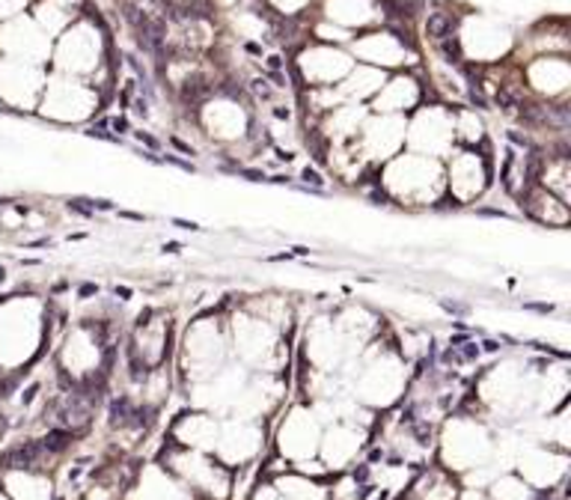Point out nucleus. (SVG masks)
<instances>
[{"label":"nucleus","instance_id":"f03ea898","mask_svg":"<svg viewBox=\"0 0 571 500\" xmlns=\"http://www.w3.org/2000/svg\"><path fill=\"white\" fill-rule=\"evenodd\" d=\"M455 18L452 15H446V12H435V15H429V21H425V33H429V39H435V42H441V39H446V36L455 33Z\"/></svg>","mask_w":571,"mask_h":500},{"label":"nucleus","instance_id":"2eb2a0df","mask_svg":"<svg viewBox=\"0 0 571 500\" xmlns=\"http://www.w3.org/2000/svg\"><path fill=\"white\" fill-rule=\"evenodd\" d=\"M274 116H277V119H289V110H283V107H274Z\"/></svg>","mask_w":571,"mask_h":500},{"label":"nucleus","instance_id":"ddd939ff","mask_svg":"<svg viewBox=\"0 0 571 500\" xmlns=\"http://www.w3.org/2000/svg\"><path fill=\"white\" fill-rule=\"evenodd\" d=\"M470 101H473L476 107H485V99H482L479 93H473V90H470Z\"/></svg>","mask_w":571,"mask_h":500},{"label":"nucleus","instance_id":"9b49d317","mask_svg":"<svg viewBox=\"0 0 571 500\" xmlns=\"http://www.w3.org/2000/svg\"><path fill=\"white\" fill-rule=\"evenodd\" d=\"M113 128H116V131H119V134H122V131H128V119H125V116H119V119H113Z\"/></svg>","mask_w":571,"mask_h":500},{"label":"nucleus","instance_id":"6e6552de","mask_svg":"<svg viewBox=\"0 0 571 500\" xmlns=\"http://www.w3.org/2000/svg\"><path fill=\"white\" fill-rule=\"evenodd\" d=\"M509 140H512V143H518V146H527V149H533V152H536V146H533L527 137H521L518 131H509Z\"/></svg>","mask_w":571,"mask_h":500},{"label":"nucleus","instance_id":"39448f33","mask_svg":"<svg viewBox=\"0 0 571 500\" xmlns=\"http://www.w3.org/2000/svg\"><path fill=\"white\" fill-rule=\"evenodd\" d=\"M476 358H479V345H476V342H467V345L458 348V351H455V348L446 351V361H449V364H464V361H476Z\"/></svg>","mask_w":571,"mask_h":500},{"label":"nucleus","instance_id":"7ed1b4c3","mask_svg":"<svg viewBox=\"0 0 571 500\" xmlns=\"http://www.w3.org/2000/svg\"><path fill=\"white\" fill-rule=\"evenodd\" d=\"M72 444V432L68 429H51L42 441V450L45 453H63L65 447Z\"/></svg>","mask_w":571,"mask_h":500},{"label":"nucleus","instance_id":"f8f14e48","mask_svg":"<svg viewBox=\"0 0 571 500\" xmlns=\"http://www.w3.org/2000/svg\"><path fill=\"white\" fill-rule=\"evenodd\" d=\"M482 348H485V351H497V348H500V342H497V339H485V342H482Z\"/></svg>","mask_w":571,"mask_h":500},{"label":"nucleus","instance_id":"f257e3e1","mask_svg":"<svg viewBox=\"0 0 571 500\" xmlns=\"http://www.w3.org/2000/svg\"><path fill=\"white\" fill-rule=\"evenodd\" d=\"M42 444H36V441H24L21 447H15V450H9L6 453V459H3V465L6 467H15V470H33V467L39 465V459H42Z\"/></svg>","mask_w":571,"mask_h":500},{"label":"nucleus","instance_id":"1a4fd4ad","mask_svg":"<svg viewBox=\"0 0 571 500\" xmlns=\"http://www.w3.org/2000/svg\"><path fill=\"white\" fill-rule=\"evenodd\" d=\"M304 179H307V182H310V185H316V188H321V182H324V179H321V176H318L316 170H310V167H307V170H304Z\"/></svg>","mask_w":571,"mask_h":500},{"label":"nucleus","instance_id":"4468645a","mask_svg":"<svg viewBox=\"0 0 571 500\" xmlns=\"http://www.w3.org/2000/svg\"><path fill=\"white\" fill-rule=\"evenodd\" d=\"M268 66L277 72V68H283V60H280V57H268Z\"/></svg>","mask_w":571,"mask_h":500},{"label":"nucleus","instance_id":"9d476101","mask_svg":"<svg viewBox=\"0 0 571 500\" xmlns=\"http://www.w3.org/2000/svg\"><path fill=\"white\" fill-rule=\"evenodd\" d=\"M137 140H140V143H146V146H149V149H158V140H155V137H149V134L137 131Z\"/></svg>","mask_w":571,"mask_h":500},{"label":"nucleus","instance_id":"0eeeda50","mask_svg":"<svg viewBox=\"0 0 571 500\" xmlns=\"http://www.w3.org/2000/svg\"><path fill=\"white\" fill-rule=\"evenodd\" d=\"M494 101L503 107V110H515V107H521V99L515 96V93H509V90H497V96H494Z\"/></svg>","mask_w":571,"mask_h":500},{"label":"nucleus","instance_id":"423d86ee","mask_svg":"<svg viewBox=\"0 0 571 500\" xmlns=\"http://www.w3.org/2000/svg\"><path fill=\"white\" fill-rule=\"evenodd\" d=\"M441 51H444L446 63H461V48H458V39L455 36H446V39H441Z\"/></svg>","mask_w":571,"mask_h":500},{"label":"nucleus","instance_id":"20e7f679","mask_svg":"<svg viewBox=\"0 0 571 500\" xmlns=\"http://www.w3.org/2000/svg\"><path fill=\"white\" fill-rule=\"evenodd\" d=\"M131 417H137V411L131 408V402L128 399H116L113 402V408H110V426H128Z\"/></svg>","mask_w":571,"mask_h":500}]
</instances>
